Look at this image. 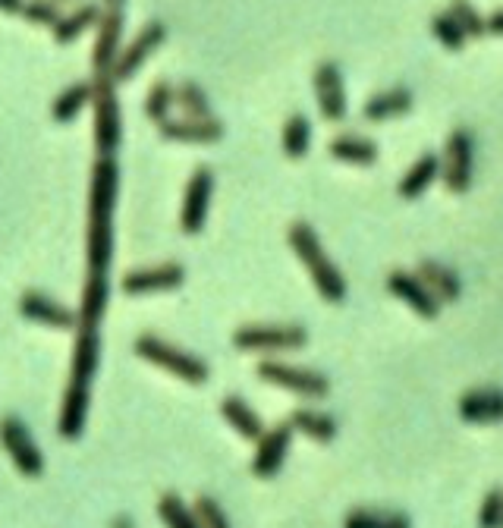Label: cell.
<instances>
[{"mask_svg": "<svg viewBox=\"0 0 503 528\" xmlns=\"http://www.w3.org/2000/svg\"><path fill=\"white\" fill-rule=\"evenodd\" d=\"M120 170L114 158H98L89 183V220H85V271H111L114 258V208Z\"/></svg>", "mask_w": 503, "mask_h": 528, "instance_id": "obj_1", "label": "cell"}, {"mask_svg": "<svg viewBox=\"0 0 503 528\" xmlns=\"http://www.w3.org/2000/svg\"><path fill=\"white\" fill-rule=\"evenodd\" d=\"M287 242H290L293 255L305 264V271H309L318 296L331 305H340L346 299V277L331 261V255L324 252L315 227L305 224V220H296V224H290V230H287Z\"/></svg>", "mask_w": 503, "mask_h": 528, "instance_id": "obj_2", "label": "cell"}, {"mask_svg": "<svg viewBox=\"0 0 503 528\" xmlns=\"http://www.w3.org/2000/svg\"><path fill=\"white\" fill-rule=\"evenodd\" d=\"M133 349H136V356L145 359L148 365H158L161 371L173 374V378H180L186 384H195V387L205 384L208 374H211L208 365L199 356H192V352L173 346V343H167V340H161L155 334H142L133 343Z\"/></svg>", "mask_w": 503, "mask_h": 528, "instance_id": "obj_3", "label": "cell"}, {"mask_svg": "<svg viewBox=\"0 0 503 528\" xmlns=\"http://www.w3.org/2000/svg\"><path fill=\"white\" fill-rule=\"evenodd\" d=\"M92 92V110H95V148L101 158H111L120 148L123 139V117H120V101H117V85L111 76H98Z\"/></svg>", "mask_w": 503, "mask_h": 528, "instance_id": "obj_4", "label": "cell"}, {"mask_svg": "<svg viewBox=\"0 0 503 528\" xmlns=\"http://www.w3.org/2000/svg\"><path fill=\"white\" fill-rule=\"evenodd\" d=\"M309 343L302 324H246L233 334V346L243 352H293Z\"/></svg>", "mask_w": 503, "mask_h": 528, "instance_id": "obj_5", "label": "cell"}, {"mask_svg": "<svg viewBox=\"0 0 503 528\" xmlns=\"http://www.w3.org/2000/svg\"><path fill=\"white\" fill-rule=\"evenodd\" d=\"M255 374L265 384H274L280 390H290L296 396H305V400H324V396L331 393V381H327L321 371L287 365V362H277V359H265L255 368Z\"/></svg>", "mask_w": 503, "mask_h": 528, "instance_id": "obj_6", "label": "cell"}, {"mask_svg": "<svg viewBox=\"0 0 503 528\" xmlns=\"http://www.w3.org/2000/svg\"><path fill=\"white\" fill-rule=\"evenodd\" d=\"M441 176L444 186L453 195H466L475 180V142L469 129H453L444 142V158H441Z\"/></svg>", "mask_w": 503, "mask_h": 528, "instance_id": "obj_7", "label": "cell"}, {"mask_svg": "<svg viewBox=\"0 0 503 528\" xmlns=\"http://www.w3.org/2000/svg\"><path fill=\"white\" fill-rule=\"evenodd\" d=\"M0 447L7 450V456L13 459L19 475L38 478L41 472H45V456H41L35 437L23 418H16V415L0 418Z\"/></svg>", "mask_w": 503, "mask_h": 528, "instance_id": "obj_8", "label": "cell"}, {"mask_svg": "<svg viewBox=\"0 0 503 528\" xmlns=\"http://www.w3.org/2000/svg\"><path fill=\"white\" fill-rule=\"evenodd\" d=\"M186 283V268L180 261H161L148 268L129 271L120 280V290L126 296H151V293H173Z\"/></svg>", "mask_w": 503, "mask_h": 528, "instance_id": "obj_9", "label": "cell"}, {"mask_svg": "<svg viewBox=\"0 0 503 528\" xmlns=\"http://www.w3.org/2000/svg\"><path fill=\"white\" fill-rule=\"evenodd\" d=\"M211 195H214V173L208 167L192 170L189 183L183 189V205H180V230L183 233L195 236L205 230Z\"/></svg>", "mask_w": 503, "mask_h": 528, "instance_id": "obj_10", "label": "cell"}, {"mask_svg": "<svg viewBox=\"0 0 503 528\" xmlns=\"http://www.w3.org/2000/svg\"><path fill=\"white\" fill-rule=\"evenodd\" d=\"M164 35H167L164 22H148V26H142L133 41L123 44V51H120L114 70H111V82L120 85L126 79H133L142 70V66H145V60L164 44Z\"/></svg>", "mask_w": 503, "mask_h": 528, "instance_id": "obj_11", "label": "cell"}, {"mask_svg": "<svg viewBox=\"0 0 503 528\" xmlns=\"http://www.w3.org/2000/svg\"><path fill=\"white\" fill-rule=\"evenodd\" d=\"M312 85H315V101H318V110L327 123H340L349 110V101H346V85H343V73L334 60H321L312 73Z\"/></svg>", "mask_w": 503, "mask_h": 528, "instance_id": "obj_12", "label": "cell"}, {"mask_svg": "<svg viewBox=\"0 0 503 528\" xmlns=\"http://www.w3.org/2000/svg\"><path fill=\"white\" fill-rule=\"evenodd\" d=\"M255 456H252V475L255 478H274L283 469V459L290 453L293 444V425L290 422H280L274 428H268L255 440Z\"/></svg>", "mask_w": 503, "mask_h": 528, "instance_id": "obj_13", "label": "cell"}, {"mask_svg": "<svg viewBox=\"0 0 503 528\" xmlns=\"http://www.w3.org/2000/svg\"><path fill=\"white\" fill-rule=\"evenodd\" d=\"M120 51H123V10L107 7V13H101V19H98V38H95V48H92L95 79L111 76Z\"/></svg>", "mask_w": 503, "mask_h": 528, "instance_id": "obj_14", "label": "cell"}, {"mask_svg": "<svg viewBox=\"0 0 503 528\" xmlns=\"http://www.w3.org/2000/svg\"><path fill=\"white\" fill-rule=\"evenodd\" d=\"M387 293L397 296L403 305H409L412 312L419 318H425V321L437 318V312H441V302H437V296L419 280L415 271H390L387 274Z\"/></svg>", "mask_w": 503, "mask_h": 528, "instance_id": "obj_15", "label": "cell"}, {"mask_svg": "<svg viewBox=\"0 0 503 528\" xmlns=\"http://www.w3.org/2000/svg\"><path fill=\"white\" fill-rule=\"evenodd\" d=\"M19 315L26 321L45 324L54 330H76V312H70L67 305H60L57 299L38 293V290H26L19 296Z\"/></svg>", "mask_w": 503, "mask_h": 528, "instance_id": "obj_16", "label": "cell"}, {"mask_svg": "<svg viewBox=\"0 0 503 528\" xmlns=\"http://www.w3.org/2000/svg\"><path fill=\"white\" fill-rule=\"evenodd\" d=\"M107 302H111V277H107V271H85L76 327H101Z\"/></svg>", "mask_w": 503, "mask_h": 528, "instance_id": "obj_17", "label": "cell"}, {"mask_svg": "<svg viewBox=\"0 0 503 528\" xmlns=\"http://www.w3.org/2000/svg\"><path fill=\"white\" fill-rule=\"evenodd\" d=\"M459 418L469 425H497L503 422V390L497 387H478V390H466L459 396Z\"/></svg>", "mask_w": 503, "mask_h": 528, "instance_id": "obj_18", "label": "cell"}, {"mask_svg": "<svg viewBox=\"0 0 503 528\" xmlns=\"http://www.w3.org/2000/svg\"><path fill=\"white\" fill-rule=\"evenodd\" d=\"M161 136L167 142H186V145H214L224 139V123L217 117L192 120V117H170L161 123Z\"/></svg>", "mask_w": 503, "mask_h": 528, "instance_id": "obj_19", "label": "cell"}, {"mask_svg": "<svg viewBox=\"0 0 503 528\" xmlns=\"http://www.w3.org/2000/svg\"><path fill=\"white\" fill-rule=\"evenodd\" d=\"M89 403H92V390L85 384H70L63 393L60 415H57V431L63 440H79L89 422Z\"/></svg>", "mask_w": 503, "mask_h": 528, "instance_id": "obj_20", "label": "cell"}, {"mask_svg": "<svg viewBox=\"0 0 503 528\" xmlns=\"http://www.w3.org/2000/svg\"><path fill=\"white\" fill-rule=\"evenodd\" d=\"M101 359V334L98 327H76V346H73V371L70 384H85L89 387Z\"/></svg>", "mask_w": 503, "mask_h": 528, "instance_id": "obj_21", "label": "cell"}, {"mask_svg": "<svg viewBox=\"0 0 503 528\" xmlns=\"http://www.w3.org/2000/svg\"><path fill=\"white\" fill-rule=\"evenodd\" d=\"M415 98L406 85H393V88H384V92L371 95L365 104H362V117L368 123H384V120H393V117H406L412 110Z\"/></svg>", "mask_w": 503, "mask_h": 528, "instance_id": "obj_22", "label": "cell"}, {"mask_svg": "<svg viewBox=\"0 0 503 528\" xmlns=\"http://www.w3.org/2000/svg\"><path fill=\"white\" fill-rule=\"evenodd\" d=\"M415 274H419V280L437 296V302H456L459 296H463V280H459V274L453 268H447V264H441V261L422 258L419 268H415Z\"/></svg>", "mask_w": 503, "mask_h": 528, "instance_id": "obj_23", "label": "cell"}, {"mask_svg": "<svg viewBox=\"0 0 503 528\" xmlns=\"http://www.w3.org/2000/svg\"><path fill=\"white\" fill-rule=\"evenodd\" d=\"M327 154H331L334 161L353 164V167L378 164V145L365 136H356V132H340V136H334L327 142Z\"/></svg>", "mask_w": 503, "mask_h": 528, "instance_id": "obj_24", "label": "cell"}, {"mask_svg": "<svg viewBox=\"0 0 503 528\" xmlns=\"http://www.w3.org/2000/svg\"><path fill=\"white\" fill-rule=\"evenodd\" d=\"M437 176H441V158L428 151V154H422V158H415L409 164L397 192H400V198H406V202H415V198H422L431 189V183L437 180Z\"/></svg>", "mask_w": 503, "mask_h": 528, "instance_id": "obj_25", "label": "cell"}, {"mask_svg": "<svg viewBox=\"0 0 503 528\" xmlns=\"http://www.w3.org/2000/svg\"><path fill=\"white\" fill-rule=\"evenodd\" d=\"M221 415L227 418V425L246 440H258L265 434V425H261V415L243 400V396H224L221 403Z\"/></svg>", "mask_w": 503, "mask_h": 528, "instance_id": "obj_26", "label": "cell"}, {"mask_svg": "<svg viewBox=\"0 0 503 528\" xmlns=\"http://www.w3.org/2000/svg\"><path fill=\"white\" fill-rule=\"evenodd\" d=\"M290 425L293 431L305 434L318 440V444H331V440L337 437V422L327 412H315V409H296L290 415Z\"/></svg>", "mask_w": 503, "mask_h": 528, "instance_id": "obj_27", "label": "cell"}, {"mask_svg": "<svg viewBox=\"0 0 503 528\" xmlns=\"http://www.w3.org/2000/svg\"><path fill=\"white\" fill-rule=\"evenodd\" d=\"M92 92H95L92 82H73V85H67V88H63V92L54 98L51 117H54L57 123L76 120V114H82V107L92 101Z\"/></svg>", "mask_w": 503, "mask_h": 528, "instance_id": "obj_28", "label": "cell"}, {"mask_svg": "<svg viewBox=\"0 0 503 528\" xmlns=\"http://www.w3.org/2000/svg\"><path fill=\"white\" fill-rule=\"evenodd\" d=\"M280 145H283V154L293 161L305 158L312 148V123L305 114H293L287 123H283V132H280Z\"/></svg>", "mask_w": 503, "mask_h": 528, "instance_id": "obj_29", "label": "cell"}, {"mask_svg": "<svg viewBox=\"0 0 503 528\" xmlns=\"http://www.w3.org/2000/svg\"><path fill=\"white\" fill-rule=\"evenodd\" d=\"M98 19H101V13H98L95 4H82V7H73L70 13H63L51 32H54V38H57L60 44H70L73 38H79L89 26H95Z\"/></svg>", "mask_w": 503, "mask_h": 528, "instance_id": "obj_30", "label": "cell"}, {"mask_svg": "<svg viewBox=\"0 0 503 528\" xmlns=\"http://www.w3.org/2000/svg\"><path fill=\"white\" fill-rule=\"evenodd\" d=\"M343 528H412V519L406 513L353 510L343 519Z\"/></svg>", "mask_w": 503, "mask_h": 528, "instance_id": "obj_31", "label": "cell"}, {"mask_svg": "<svg viewBox=\"0 0 503 528\" xmlns=\"http://www.w3.org/2000/svg\"><path fill=\"white\" fill-rule=\"evenodd\" d=\"M173 107H177V88H173L170 82H155V85H151V92H148V98H145V114H148V120L161 126L164 120H170Z\"/></svg>", "mask_w": 503, "mask_h": 528, "instance_id": "obj_32", "label": "cell"}, {"mask_svg": "<svg viewBox=\"0 0 503 528\" xmlns=\"http://www.w3.org/2000/svg\"><path fill=\"white\" fill-rule=\"evenodd\" d=\"M158 516L167 528H199L192 506H186L180 494H164L158 500Z\"/></svg>", "mask_w": 503, "mask_h": 528, "instance_id": "obj_33", "label": "cell"}, {"mask_svg": "<svg viewBox=\"0 0 503 528\" xmlns=\"http://www.w3.org/2000/svg\"><path fill=\"white\" fill-rule=\"evenodd\" d=\"M177 107L183 110V117H192V120H208V117H214V114H211L208 95L202 92V85H195V82L177 85Z\"/></svg>", "mask_w": 503, "mask_h": 528, "instance_id": "obj_34", "label": "cell"}, {"mask_svg": "<svg viewBox=\"0 0 503 528\" xmlns=\"http://www.w3.org/2000/svg\"><path fill=\"white\" fill-rule=\"evenodd\" d=\"M447 13L459 22V29L466 32V38H481L488 35V19L478 13L475 4H469V0H453V4L447 7Z\"/></svg>", "mask_w": 503, "mask_h": 528, "instance_id": "obj_35", "label": "cell"}, {"mask_svg": "<svg viewBox=\"0 0 503 528\" xmlns=\"http://www.w3.org/2000/svg\"><path fill=\"white\" fill-rule=\"evenodd\" d=\"M431 35L444 44L447 51H463L466 48V32L459 29V22L447 13V10H441V13H434V19H431Z\"/></svg>", "mask_w": 503, "mask_h": 528, "instance_id": "obj_36", "label": "cell"}, {"mask_svg": "<svg viewBox=\"0 0 503 528\" xmlns=\"http://www.w3.org/2000/svg\"><path fill=\"white\" fill-rule=\"evenodd\" d=\"M192 513H195V519H199V528H230L224 506L208 494H202L199 500L192 503Z\"/></svg>", "mask_w": 503, "mask_h": 528, "instance_id": "obj_37", "label": "cell"}, {"mask_svg": "<svg viewBox=\"0 0 503 528\" xmlns=\"http://www.w3.org/2000/svg\"><path fill=\"white\" fill-rule=\"evenodd\" d=\"M23 16H26L29 22H35V26H48V29H54V26H57V19L63 16V7L54 4V0H26Z\"/></svg>", "mask_w": 503, "mask_h": 528, "instance_id": "obj_38", "label": "cell"}, {"mask_svg": "<svg viewBox=\"0 0 503 528\" xmlns=\"http://www.w3.org/2000/svg\"><path fill=\"white\" fill-rule=\"evenodd\" d=\"M503 525V488H491L481 500L478 528H500Z\"/></svg>", "mask_w": 503, "mask_h": 528, "instance_id": "obj_39", "label": "cell"}, {"mask_svg": "<svg viewBox=\"0 0 503 528\" xmlns=\"http://www.w3.org/2000/svg\"><path fill=\"white\" fill-rule=\"evenodd\" d=\"M488 32H491V35H503V10H494V13L488 16Z\"/></svg>", "mask_w": 503, "mask_h": 528, "instance_id": "obj_40", "label": "cell"}, {"mask_svg": "<svg viewBox=\"0 0 503 528\" xmlns=\"http://www.w3.org/2000/svg\"><path fill=\"white\" fill-rule=\"evenodd\" d=\"M23 7H26V0H0V13H19L23 16Z\"/></svg>", "mask_w": 503, "mask_h": 528, "instance_id": "obj_41", "label": "cell"}, {"mask_svg": "<svg viewBox=\"0 0 503 528\" xmlns=\"http://www.w3.org/2000/svg\"><path fill=\"white\" fill-rule=\"evenodd\" d=\"M104 4H107V7H123L126 0H104Z\"/></svg>", "mask_w": 503, "mask_h": 528, "instance_id": "obj_42", "label": "cell"}, {"mask_svg": "<svg viewBox=\"0 0 503 528\" xmlns=\"http://www.w3.org/2000/svg\"><path fill=\"white\" fill-rule=\"evenodd\" d=\"M500 528H503V525H500Z\"/></svg>", "mask_w": 503, "mask_h": 528, "instance_id": "obj_43", "label": "cell"}]
</instances>
